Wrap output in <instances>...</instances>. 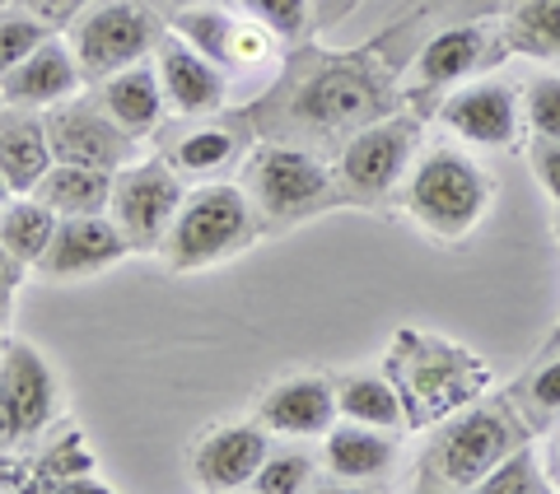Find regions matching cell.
Instances as JSON below:
<instances>
[{"label": "cell", "instance_id": "4dcf8cb0", "mask_svg": "<svg viewBox=\"0 0 560 494\" xmlns=\"http://www.w3.org/2000/svg\"><path fill=\"white\" fill-rule=\"evenodd\" d=\"M518 47L560 51V0H528L518 10Z\"/></svg>", "mask_w": 560, "mask_h": 494}, {"label": "cell", "instance_id": "9c48e42d", "mask_svg": "<svg viewBox=\"0 0 560 494\" xmlns=\"http://www.w3.org/2000/svg\"><path fill=\"white\" fill-rule=\"evenodd\" d=\"M514 444H518L514 420L504 411H490V405H477V411H463L440 438H434L425 467L440 471V481L453 490H477L486 475L510 457Z\"/></svg>", "mask_w": 560, "mask_h": 494}, {"label": "cell", "instance_id": "836d02e7", "mask_svg": "<svg viewBox=\"0 0 560 494\" xmlns=\"http://www.w3.org/2000/svg\"><path fill=\"white\" fill-rule=\"evenodd\" d=\"M24 261L10 252L5 243H0V327L10 322V313H14V298H20V285H24Z\"/></svg>", "mask_w": 560, "mask_h": 494}, {"label": "cell", "instance_id": "d590c367", "mask_svg": "<svg viewBox=\"0 0 560 494\" xmlns=\"http://www.w3.org/2000/svg\"><path fill=\"white\" fill-rule=\"evenodd\" d=\"M533 397H537V405H547V411H560V360L533 378Z\"/></svg>", "mask_w": 560, "mask_h": 494}, {"label": "cell", "instance_id": "f35d334b", "mask_svg": "<svg viewBox=\"0 0 560 494\" xmlns=\"http://www.w3.org/2000/svg\"><path fill=\"white\" fill-rule=\"evenodd\" d=\"M173 5H183V10H187V5H201V0H173Z\"/></svg>", "mask_w": 560, "mask_h": 494}, {"label": "cell", "instance_id": "2e32d148", "mask_svg": "<svg viewBox=\"0 0 560 494\" xmlns=\"http://www.w3.org/2000/svg\"><path fill=\"white\" fill-rule=\"evenodd\" d=\"M416 150V127L411 121H378L364 127L350 145L341 150V178L360 197H383L401 183V173L411 164Z\"/></svg>", "mask_w": 560, "mask_h": 494}, {"label": "cell", "instance_id": "6da1fadb", "mask_svg": "<svg viewBox=\"0 0 560 494\" xmlns=\"http://www.w3.org/2000/svg\"><path fill=\"white\" fill-rule=\"evenodd\" d=\"M388 378L407 405V430L444 425L448 415L467 411L486 392L490 368L463 345H448L440 337H425L416 327H401L397 341L388 345Z\"/></svg>", "mask_w": 560, "mask_h": 494}, {"label": "cell", "instance_id": "5b68a950", "mask_svg": "<svg viewBox=\"0 0 560 494\" xmlns=\"http://www.w3.org/2000/svg\"><path fill=\"white\" fill-rule=\"evenodd\" d=\"M61 411V378L47 355L24 337L0 341V448L47 434Z\"/></svg>", "mask_w": 560, "mask_h": 494}, {"label": "cell", "instance_id": "5bb4252c", "mask_svg": "<svg viewBox=\"0 0 560 494\" xmlns=\"http://www.w3.org/2000/svg\"><path fill=\"white\" fill-rule=\"evenodd\" d=\"M261 425L271 434L285 438H318L337 425V383H327L323 374H285L267 383L257 392V411Z\"/></svg>", "mask_w": 560, "mask_h": 494}, {"label": "cell", "instance_id": "ba28073f", "mask_svg": "<svg viewBox=\"0 0 560 494\" xmlns=\"http://www.w3.org/2000/svg\"><path fill=\"white\" fill-rule=\"evenodd\" d=\"M271 452V430L261 420H215L187 448V481L210 494L253 490V475Z\"/></svg>", "mask_w": 560, "mask_h": 494}, {"label": "cell", "instance_id": "603a6c76", "mask_svg": "<svg viewBox=\"0 0 560 494\" xmlns=\"http://www.w3.org/2000/svg\"><path fill=\"white\" fill-rule=\"evenodd\" d=\"M33 197H43L57 215H103L113 201V173L94 168V164H66V158H57Z\"/></svg>", "mask_w": 560, "mask_h": 494}, {"label": "cell", "instance_id": "ffe728a7", "mask_svg": "<svg viewBox=\"0 0 560 494\" xmlns=\"http://www.w3.org/2000/svg\"><path fill=\"white\" fill-rule=\"evenodd\" d=\"M28 490H43V494H90V490H103V494H113L117 485H108L98 475V457H94L90 444H84V434L66 430V434L51 438L38 457H33V485Z\"/></svg>", "mask_w": 560, "mask_h": 494}, {"label": "cell", "instance_id": "ac0fdd59", "mask_svg": "<svg viewBox=\"0 0 560 494\" xmlns=\"http://www.w3.org/2000/svg\"><path fill=\"white\" fill-rule=\"evenodd\" d=\"M51 164H57V154H51L47 117H38V108L10 103L0 113V173H5V183L14 191H38Z\"/></svg>", "mask_w": 560, "mask_h": 494}, {"label": "cell", "instance_id": "9a60e30c", "mask_svg": "<svg viewBox=\"0 0 560 494\" xmlns=\"http://www.w3.org/2000/svg\"><path fill=\"white\" fill-rule=\"evenodd\" d=\"M84 84H90V75H84L75 47L51 33L33 57L0 75V98L14 103V108H57V103L75 98Z\"/></svg>", "mask_w": 560, "mask_h": 494}, {"label": "cell", "instance_id": "e575fe53", "mask_svg": "<svg viewBox=\"0 0 560 494\" xmlns=\"http://www.w3.org/2000/svg\"><path fill=\"white\" fill-rule=\"evenodd\" d=\"M20 5H24L28 14H38L47 28H61V24H70V20H80V14L90 10V0H20Z\"/></svg>", "mask_w": 560, "mask_h": 494}, {"label": "cell", "instance_id": "8992f818", "mask_svg": "<svg viewBox=\"0 0 560 494\" xmlns=\"http://www.w3.org/2000/svg\"><path fill=\"white\" fill-rule=\"evenodd\" d=\"M164 38V24L154 20L150 5L140 0H98L75 20V33H70V47L84 66L90 80H103L113 70L154 57V47Z\"/></svg>", "mask_w": 560, "mask_h": 494}, {"label": "cell", "instance_id": "8fae6325", "mask_svg": "<svg viewBox=\"0 0 560 494\" xmlns=\"http://www.w3.org/2000/svg\"><path fill=\"white\" fill-rule=\"evenodd\" d=\"M173 28H178L197 51H206L224 75H230V70L243 75V70L271 66L276 43H280L267 24L253 20V14H230V10H210V5H187Z\"/></svg>", "mask_w": 560, "mask_h": 494}, {"label": "cell", "instance_id": "1f68e13d", "mask_svg": "<svg viewBox=\"0 0 560 494\" xmlns=\"http://www.w3.org/2000/svg\"><path fill=\"white\" fill-rule=\"evenodd\" d=\"M486 494H510V490H541V475H533V457L528 452H514V457H504V462L486 475V481L477 485Z\"/></svg>", "mask_w": 560, "mask_h": 494}, {"label": "cell", "instance_id": "7a4b0ae2", "mask_svg": "<svg viewBox=\"0 0 560 494\" xmlns=\"http://www.w3.org/2000/svg\"><path fill=\"white\" fill-rule=\"evenodd\" d=\"M261 234V215L243 183H201L191 187L168 234L160 243V261L173 275H197L215 271L224 261L243 257Z\"/></svg>", "mask_w": 560, "mask_h": 494}, {"label": "cell", "instance_id": "44dd1931", "mask_svg": "<svg viewBox=\"0 0 560 494\" xmlns=\"http://www.w3.org/2000/svg\"><path fill=\"white\" fill-rule=\"evenodd\" d=\"M374 108V90L360 70H346V66H331L323 75H313L304 90L294 113L304 121H318V127H350V121L370 117Z\"/></svg>", "mask_w": 560, "mask_h": 494}, {"label": "cell", "instance_id": "7c38bea8", "mask_svg": "<svg viewBox=\"0 0 560 494\" xmlns=\"http://www.w3.org/2000/svg\"><path fill=\"white\" fill-rule=\"evenodd\" d=\"M43 117H47L51 154L66 158V164H94V168H108V173L131 164V145L140 136L121 131L103 103L94 108V103H80V94H75V98L57 103V108H47Z\"/></svg>", "mask_w": 560, "mask_h": 494}, {"label": "cell", "instance_id": "e0dca14e", "mask_svg": "<svg viewBox=\"0 0 560 494\" xmlns=\"http://www.w3.org/2000/svg\"><path fill=\"white\" fill-rule=\"evenodd\" d=\"M98 103L108 108V117L121 131L150 136L168 113V94H164V80H160L154 57L131 61V66L113 70V75H103L98 80Z\"/></svg>", "mask_w": 560, "mask_h": 494}, {"label": "cell", "instance_id": "d6986e66", "mask_svg": "<svg viewBox=\"0 0 560 494\" xmlns=\"http://www.w3.org/2000/svg\"><path fill=\"white\" fill-rule=\"evenodd\" d=\"M444 127L453 136H463L467 145H504L514 136V94L500 84H471V90L453 94L444 103Z\"/></svg>", "mask_w": 560, "mask_h": 494}, {"label": "cell", "instance_id": "277c9868", "mask_svg": "<svg viewBox=\"0 0 560 494\" xmlns=\"http://www.w3.org/2000/svg\"><path fill=\"white\" fill-rule=\"evenodd\" d=\"M243 191L261 220L294 224L331 201V173L300 145H257L243 164Z\"/></svg>", "mask_w": 560, "mask_h": 494}, {"label": "cell", "instance_id": "3957f363", "mask_svg": "<svg viewBox=\"0 0 560 494\" xmlns=\"http://www.w3.org/2000/svg\"><path fill=\"white\" fill-rule=\"evenodd\" d=\"M490 205V187L481 168L458 150H430L411 173L407 210L434 238H467Z\"/></svg>", "mask_w": 560, "mask_h": 494}, {"label": "cell", "instance_id": "30bf717a", "mask_svg": "<svg viewBox=\"0 0 560 494\" xmlns=\"http://www.w3.org/2000/svg\"><path fill=\"white\" fill-rule=\"evenodd\" d=\"M127 257H136V247L108 210L103 215H61L33 275H43L47 285H80V280L117 271Z\"/></svg>", "mask_w": 560, "mask_h": 494}, {"label": "cell", "instance_id": "83f0119b", "mask_svg": "<svg viewBox=\"0 0 560 494\" xmlns=\"http://www.w3.org/2000/svg\"><path fill=\"white\" fill-rule=\"evenodd\" d=\"M51 33H57V28H47L38 14H28L24 5L20 10H0V75L14 70L24 57H33V51H38Z\"/></svg>", "mask_w": 560, "mask_h": 494}, {"label": "cell", "instance_id": "f546056e", "mask_svg": "<svg viewBox=\"0 0 560 494\" xmlns=\"http://www.w3.org/2000/svg\"><path fill=\"white\" fill-rule=\"evenodd\" d=\"M238 5L257 24H267L280 43L304 38V28H308V0H238Z\"/></svg>", "mask_w": 560, "mask_h": 494}, {"label": "cell", "instance_id": "f1b7e54d", "mask_svg": "<svg viewBox=\"0 0 560 494\" xmlns=\"http://www.w3.org/2000/svg\"><path fill=\"white\" fill-rule=\"evenodd\" d=\"M313 485V457L304 452H267L253 475V494H304Z\"/></svg>", "mask_w": 560, "mask_h": 494}, {"label": "cell", "instance_id": "cb8c5ba5", "mask_svg": "<svg viewBox=\"0 0 560 494\" xmlns=\"http://www.w3.org/2000/svg\"><path fill=\"white\" fill-rule=\"evenodd\" d=\"M337 411L341 420L374 430H407V405H401L397 387L388 374H346L337 378Z\"/></svg>", "mask_w": 560, "mask_h": 494}, {"label": "cell", "instance_id": "d6a6232c", "mask_svg": "<svg viewBox=\"0 0 560 494\" xmlns=\"http://www.w3.org/2000/svg\"><path fill=\"white\" fill-rule=\"evenodd\" d=\"M528 117H533L537 136L560 140V75L556 80H537L528 90Z\"/></svg>", "mask_w": 560, "mask_h": 494}, {"label": "cell", "instance_id": "52a82bcc", "mask_svg": "<svg viewBox=\"0 0 560 494\" xmlns=\"http://www.w3.org/2000/svg\"><path fill=\"white\" fill-rule=\"evenodd\" d=\"M183 197V173L168 158H136V164H121L113 173L108 215L121 224V234L131 238L136 252H160Z\"/></svg>", "mask_w": 560, "mask_h": 494}, {"label": "cell", "instance_id": "4316f807", "mask_svg": "<svg viewBox=\"0 0 560 494\" xmlns=\"http://www.w3.org/2000/svg\"><path fill=\"white\" fill-rule=\"evenodd\" d=\"M481 61V28H444L420 51V84H453Z\"/></svg>", "mask_w": 560, "mask_h": 494}, {"label": "cell", "instance_id": "7402d4cb", "mask_svg": "<svg viewBox=\"0 0 560 494\" xmlns=\"http://www.w3.org/2000/svg\"><path fill=\"white\" fill-rule=\"evenodd\" d=\"M323 467L341 481H374L393 467V438L388 430H374V425H331L323 434Z\"/></svg>", "mask_w": 560, "mask_h": 494}, {"label": "cell", "instance_id": "74e56055", "mask_svg": "<svg viewBox=\"0 0 560 494\" xmlns=\"http://www.w3.org/2000/svg\"><path fill=\"white\" fill-rule=\"evenodd\" d=\"M10 197H14V187H10V183H5V173H0V205H5V201H10Z\"/></svg>", "mask_w": 560, "mask_h": 494}, {"label": "cell", "instance_id": "d4e9b609", "mask_svg": "<svg viewBox=\"0 0 560 494\" xmlns=\"http://www.w3.org/2000/svg\"><path fill=\"white\" fill-rule=\"evenodd\" d=\"M57 220L61 215L43 197H33V191H14V197L0 205V243H5L10 252L33 271L38 267V257L47 252L51 234H57Z\"/></svg>", "mask_w": 560, "mask_h": 494}, {"label": "cell", "instance_id": "8d00e7d4", "mask_svg": "<svg viewBox=\"0 0 560 494\" xmlns=\"http://www.w3.org/2000/svg\"><path fill=\"white\" fill-rule=\"evenodd\" d=\"M537 173H541V183H547V191L560 201V140H551L547 150H537Z\"/></svg>", "mask_w": 560, "mask_h": 494}, {"label": "cell", "instance_id": "484cf974", "mask_svg": "<svg viewBox=\"0 0 560 494\" xmlns=\"http://www.w3.org/2000/svg\"><path fill=\"white\" fill-rule=\"evenodd\" d=\"M238 136L230 127H215V121H206V127H191L173 140L168 150V164L183 173V178H215V173H230L238 164Z\"/></svg>", "mask_w": 560, "mask_h": 494}, {"label": "cell", "instance_id": "4fadbf2b", "mask_svg": "<svg viewBox=\"0 0 560 494\" xmlns=\"http://www.w3.org/2000/svg\"><path fill=\"white\" fill-rule=\"evenodd\" d=\"M154 66H160L164 94H168V113L178 117H215L230 103V75L197 51L178 28H168L160 47H154Z\"/></svg>", "mask_w": 560, "mask_h": 494}]
</instances>
